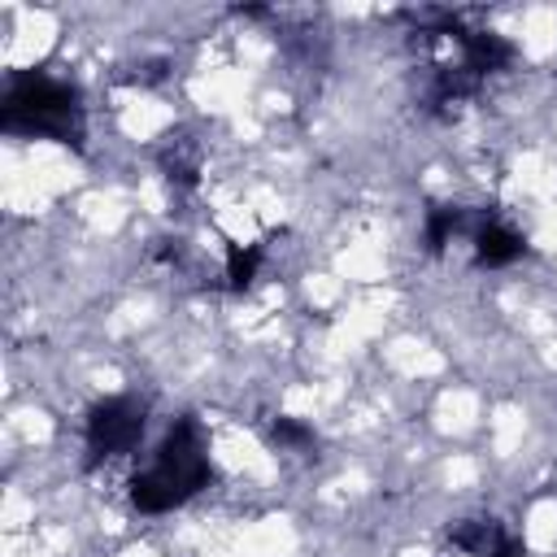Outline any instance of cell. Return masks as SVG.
<instances>
[{
	"label": "cell",
	"mask_w": 557,
	"mask_h": 557,
	"mask_svg": "<svg viewBox=\"0 0 557 557\" xmlns=\"http://www.w3.org/2000/svg\"><path fill=\"white\" fill-rule=\"evenodd\" d=\"M205 483H209V457L200 444V426L191 418H178L157 444L152 466L131 479V500L144 513H165L187 496H196Z\"/></svg>",
	"instance_id": "6da1fadb"
},
{
	"label": "cell",
	"mask_w": 557,
	"mask_h": 557,
	"mask_svg": "<svg viewBox=\"0 0 557 557\" xmlns=\"http://www.w3.org/2000/svg\"><path fill=\"white\" fill-rule=\"evenodd\" d=\"M0 126L4 131H26V135H52L61 144H78L83 139V104L78 91L26 70L9 83L4 104H0Z\"/></svg>",
	"instance_id": "7a4b0ae2"
},
{
	"label": "cell",
	"mask_w": 557,
	"mask_h": 557,
	"mask_svg": "<svg viewBox=\"0 0 557 557\" xmlns=\"http://www.w3.org/2000/svg\"><path fill=\"white\" fill-rule=\"evenodd\" d=\"M144 435V405L135 396H104L91 405L83 440H87V466H100L104 457L131 453Z\"/></svg>",
	"instance_id": "3957f363"
},
{
	"label": "cell",
	"mask_w": 557,
	"mask_h": 557,
	"mask_svg": "<svg viewBox=\"0 0 557 557\" xmlns=\"http://www.w3.org/2000/svg\"><path fill=\"white\" fill-rule=\"evenodd\" d=\"M474 257H479V265H509V261H518L522 257V235L518 231H509L505 222H496L492 213H483L479 218V226H474Z\"/></svg>",
	"instance_id": "277c9868"
},
{
	"label": "cell",
	"mask_w": 557,
	"mask_h": 557,
	"mask_svg": "<svg viewBox=\"0 0 557 557\" xmlns=\"http://www.w3.org/2000/svg\"><path fill=\"white\" fill-rule=\"evenodd\" d=\"M457 48H461V61L474 70V74H487V70H505L513 61V44L492 35V30H461L457 35Z\"/></svg>",
	"instance_id": "5b68a950"
},
{
	"label": "cell",
	"mask_w": 557,
	"mask_h": 557,
	"mask_svg": "<svg viewBox=\"0 0 557 557\" xmlns=\"http://www.w3.org/2000/svg\"><path fill=\"white\" fill-rule=\"evenodd\" d=\"M479 78H483V74H474L466 61H457V65H440V70H435V83H431V109H440V104H457V100L474 96Z\"/></svg>",
	"instance_id": "8992f818"
},
{
	"label": "cell",
	"mask_w": 557,
	"mask_h": 557,
	"mask_svg": "<svg viewBox=\"0 0 557 557\" xmlns=\"http://www.w3.org/2000/svg\"><path fill=\"white\" fill-rule=\"evenodd\" d=\"M479 218H483V213H479ZM479 218L470 222V213L457 209V205H440V209H431V213H426V248H431V252H444V244H448L457 231H470V235H474Z\"/></svg>",
	"instance_id": "52a82bcc"
},
{
	"label": "cell",
	"mask_w": 557,
	"mask_h": 557,
	"mask_svg": "<svg viewBox=\"0 0 557 557\" xmlns=\"http://www.w3.org/2000/svg\"><path fill=\"white\" fill-rule=\"evenodd\" d=\"M448 535H453L457 548H466V553H474V557H487V553L505 540V527L492 522V518H466V522H457Z\"/></svg>",
	"instance_id": "ba28073f"
},
{
	"label": "cell",
	"mask_w": 557,
	"mask_h": 557,
	"mask_svg": "<svg viewBox=\"0 0 557 557\" xmlns=\"http://www.w3.org/2000/svg\"><path fill=\"white\" fill-rule=\"evenodd\" d=\"M261 257H265L261 244H226V283H231L235 292H244V287L257 278Z\"/></svg>",
	"instance_id": "9c48e42d"
},
{
	"label": "cell",
	"mask_w": 557,
	"mask_h": 557,
	"mask_svg": "<svg viewBox=\"0 0 557 557\" xmlns=\"http://www.w3.org/2000/svg\"><path fill=\"white\" fill-rule=\"evenodd\" d=\"M270 435H274L278 444H287V448H305V444H313V426L300 422V418H287V413H278V418L270 422Z\"/></svg>",
	"instance_id": "30bf717a"
},
{
	"label": "cell",
	"mask_w": 557,
	"mask_h": 557,
	"mask_svg": "<svg viewBox=\"0 0 557 557\" xmlns=\"http://www.w3.org/2000/svg\"><path fill=\"white\" fill-rule=\"evenodd\" d=\"M487 557H527V553H522V544H518V540H509V535H505Z\"/></svg>",
	"instance_id": "8fae6325"
}]
</instances>
